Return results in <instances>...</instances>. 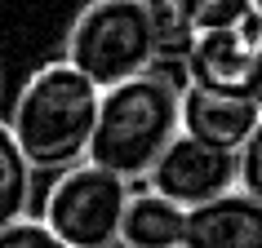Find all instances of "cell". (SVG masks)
<instances>
[{"mask_svg": "<svg viewBox=\"0 0 262 248\" xmlns=\"http://www.w3.org/2000/svg\"><path fill=\"white\" fill-rule=\"evenodd\" d=\"M178 93L182 71H169L165 62L102 89L84 160L116 173L120 182H142L160 151L178 138Z\"/></svg>", "mask_w": 262, "mask_h": 248, "instance_id": "6da1fadb", "label": "cell"}, {"mask_svg": "<svg viewBox=\"0 0 262 248\" xmlns=\"http://www.w3.org/2000/svg\"><path fill=\"white\" fill-rule=\"evenodd\" d=\"M98 84H89L76 67L62 58L45 62L27 76L18 89L14 111H9V133H14L18 151L27 155L36 173H62V168L80 164L89 151V133H94L98 115Z\"/></svg>", "mask_w": 262, "mask_h": 248, "instance_id": "7a4b0ae2", "label": "cell"}, {"mask_svg": "<svg viewBox=\"0 0 262 248\" xmlns=\"http://www.w3.org/2000/svg\"><path fill=\"white\" fill-rule=\"evenodd\" d=\"M62 62L98 89L151 71L160 62L156 0H89L67 27Z\"/></svg>", "mask_w": 262, "mask_h": 248, "instance_id": "3957f363", "label": "cell"}, {"mask_svg": "<svg viewBox=\"0 0 262 248\" xmlns=\"http://www.w3.org/2000/svg\"><path fill=\"white\" fill-rule=\"evenodd\" d=\"M124 204H129V182L80 160L54 178L40 221L67 248H111L120 235Z\"/></svg>", "mask_w": 262, "mask_h": 248, "instance_id": "277c9868", "label": "cell"}, {"mask_svg": "<svg viewBox=\"0 0 262 248\" xmlns=\"http://www.w3.org/2000/svg\"><path fill=\"white\" fill-rule=\"evenodd\" d=\"M173 62L182 71V84L209 93H249L262 62V14L249 9L235 22L187 31Z\"/></svg>", "mask_w": 262, "mask_h": 248, "instance_id": "5b68a950", "label": "cell"}, {"mask_svg": "<svg viewBox=\"0 0 262 248\" xmlns=\"http://www.w3.org/2000/svg\"><path fill=\"white\" fill-rule=\"evenodd\" d=\"M142 182H147V191L165 195L169 204L195 208L205 200L235 191V151H222V146H209L200 138L178 133L160 151V160L147 168Z\"/></svg>", "mask_w": 262, "mask_h": 248, "instance_id": "8992f818", "label": "cell"}, {"mask_svg": "<svg viewBox=\"0 0 262 248\" xmlns=\"http://www.w3.org/2000/svg\"><path fill=\"white\" fill-rule=\"evenodd\" d=\"M258 115L262 111L249 93H209L195 84H182L178 93V133L222 146V151H240Z\"/></svg>", "mask_w": 262, "mask_h": 248, "instance_id": "52a82bcc", "label": "cell"}, {"mask_svg": "<svg viewBox=\"0 0 262 248\" xmlns=\"http://www.w3.org/2000/svg\"><path fill=\"white\" fill-rule=\"evenodd\" d=\"M182 248H262V200L240 186L187 208Z\"/></svg>", "mask_w": 262, "mask_h": 248, "instance_id": "ba28073f", "label": "cell"}, {"mask_svg": "<svg viewBox=\"0 0 262 248\" xmlns=\"http://www.w3.org/2000/svg\"><path fill=\"white\" fill-rule=\"evenodd\" d=\"M182 221H187V208L169 204L165 195L129 191L116 244L120 248H182Z\"/></svg>", "mask_w": 262, "mask_h": 248, "instance_id": "9c48e42d", "label": "cell"}, {"mask_svg": "<svg viewBox=\"0 0 262 248\" xmlns=\"http://www.w3.org/2000/svg\"><path fill=\"white\" fill-rule=\"evenodd\" d=\"M31 191H36V168L27 164V155L18 151L9 124L0 120V226L27 217Z\"/></svg>", "mask_w": 262, "mask_h": 248, "instance_id": "30bf717a", "label": "cell"}, {"mask_svg": "<svg viewBox=\"0 0 262 248\" xmlns=\"http://www.w3.org/2000/svg\"><path fill=\"white\" fill-rule=\"evenodd\" d=\"M156 5H160V14H165L182 36H187V31L235 22V18H245L249 9H253L249 0H156Z\"/></svg>", "mask_w": 262, "mask_h": 248, "instance_id": "8fae6325", "label": "cell"}, {"mask_svg": "<svg viewBox=\"0 0 262 248\" xmlns=\"http://www.w3.org/2000/svg\"><path fill=\"white\" fill-rule=\"evenodd\" d=\"M235 186L253 200H262V115L253 124V133L245 138V146L235 151Z\"/></svg>", "mask_w": 262, "mask_h": 248, "instance_id": "7c38bea8", "label": "cell"}, {"mask_svg": "<svg viewBox=\"0 0 262 248\" xmlns=\"http://www.w3.org/2000/svg\"><path fill=\"white\" fill-rule=\"evenodd\" d=\"M0 248H67L40 217H18L0 226Z\"/></svg>", "mask_w": 262, "mask_h": 248, "instance_id": "4fadbf2b", "label": "cell"}, {"mask_svg": "<svg viewBox=\"0 0 262 248\" xmlns=\"http://www.w3.org/2000/svg\"><path fill=\"white\" fill-rule=\"evenodd\" d=\"M249 97L258 102V111H262V62H258V76H253V89H249Z\"/></svg>", "mask_w": 262, "mask_h": 248, "instance_id": "5bb4252c", "label": "cell"}, {"mask_svg": "<svg viewBox=\"0 0 262 248\" xmlns=\"http://www.w3.org/2000/svg\"><path fill=\"white\" fill-rule=\"evenodd\" d=\"M249 5H253V9H258V14H262V0H249Z\"/></svg>", "mask_w": 262, "mask_h": 248, "instance_id": "9a60e30c", "label": "cell"}]
</instances>
